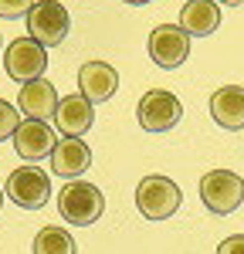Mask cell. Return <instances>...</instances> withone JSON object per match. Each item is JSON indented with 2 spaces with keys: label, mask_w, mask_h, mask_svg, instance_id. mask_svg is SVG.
Masks as SVG:
<instances>
[{
  "label": "cell",
  "mask_w": 244,
  "mask_h": 254,
  "mask_svg": "<svg viewBox=\"0 0 244 254\" xmlns=\"http://www.w3.org/2000/svg\"><path fill=\"white\" fill-rule=\"evenodd\" d=\"M217 3H227V7H241L244 0H217Z\"/></svg>",
  "instance_id": "cell-20"
},
{
  "label": "cell",
  "mask_w": 244,
  "mask_h": 254,
  "mask_svg": "<svg viewBox=\"0 0 244 254\" xmlns=\"http://www.w3.org/2000/svg\"><path fill=\"white\" fill-rule=\"evenodd\" d=\"M217 254H244V234H231L221 248H217Z\"/></svg>",
  "instance_id": "cell-19"
},
{
  "label": "cell",
  "mask_w": 244,
  "mask_h": 254,
  "mask_svg": "<svg viewBox=\"0 0 244 254\" xmlns=\"http://www.w3.org/2000/svg\"><path fill=\"white\" fill-rule=\"evenodd\" d=\"M55 146H58L55 129H51L48 122H41V119H24L17 126V132H14V149H17V156L31 159V163L51 156Z\"/></svg>",
  "instance_id": "cell-9"
},
{
  "label": "cell",
  "mask_w": 244,
  "mask_h": 254,
  "mask_svg": "<svg viewBox=\"0 0 244 254\" xmlns=\"http://www.w3.org/2000/svg\"><path fill=\"white\" fill-rule=\"evenodd\" d=\"M210 116L221 129L238 132L244 129V88L241 85H224L210 95Z\"/></svg>",
  "instance_id": "cell-13"
},
{
  "label": "cell",
  "mask_w": 244,
  "mask_h": 254,
  "mask_svg": "<svg viewBox=\"0 0 244 254\" xmlns=\"http://www.w3.org/2000/svg\"><path fill=\"white\" fill-rule=\"evenodd\" d=\"M3 68L7 75L20 85L34 78H44V68H48V48H41L34 38H14L3 51Z\"/></svg>",
  "instance_id": "cell-5"
},
{
  "label": "cell",
  "mask_w": 244,
  "mask_h": 254,
  "mask_svg": "<svg viewBox=\"0 0 244 254\" xmlns=\"http://www.w3.org/2000/svg\"><path fill=\"white\" fill-rule=\"evenodd\" d=\"M78 88L92 105L95 102H109L116 95V88H119V71L109 61H85L78 68Z\"/></svg>",
  "instance_id": "cell-11"
},
{
  "label": "cell",
  "mask_w": 244,
  "mask_h": 254,
  "mask_svg": "<svg viewBox=\"0 0 244 254\" xmlns=\"http://www.w3.org/2000/svg\"><path fill=\"white\" fill-rule=\"evenodd\" d=\"M58 92H55V85L48 78H34V81H27L24 88H20V98H17V109H20V116H27V119H44L48 116H55V109H58Z\"/></svg>",
  "instance_id": "cell-14"
},
{
  "label": "cell",
  "mask_w": 244,
  "mask_h": 254,
  "mask_svg": "<svg viewBox=\"0 0 244 254\" xmlns=\"http://www.w3.org/2000/svg\"><path fill=\"white\" fill-rule=\"evenodd\" d=\"M125 3H132V7H142V3H153V0H125Z\"/></svg>",
  "instance_id": "cell-21"
},
{
  "label": "cell",
  "mask_w": 244,
  "mask_h": 254,
  "mask_svg": "<svg viewBox=\"0 0 244 254\" xmlns=\"http://www.w3.org/2000/svg\"><path fill=\"white\" fill-rule=\"evenodd\" d=\"M58 210L68 224L75 227H88L95 224L105 210V196L95 183H85V180H68L64 190L58 193Z\"/></svg>",
  "instance_id": "cell-1"
},
{
  "label": "cell",
  "mask_w": 244,
  "mask_h": 254,
  "mask_svg": "<svg viewBox=\"0 0 244 254\" xmlns=\"http://www.w3.org/2000/svg\"><path fill=\"white\" fill-rule=\"evenodd\" d=\"M0 203H3V193H0Z\"/></svg>",
  "instance_id": "cell-22"
},
{
  "label": "cell",
  "mask_w": 244,
  "mask_h": 254,
  "mask_svg": "<svg viewBox=\"0 0 244 254\" xmlns=\"http://www.w3.org/2000/svg\"><path fill=\"white\" fill-rule=\"evenodd\" d=\"M34 7V0H0V17L14 20V17H27Z\"/></svg>",
  "instance_id": "cell-18"
},
{
  "label": "cell",
  "mask_w": 244,
  "mask_h": 254,
  "mask_svg": "<svg viewBox=\"0 0 244 254\" xmlns=\"http://www.w3.org/2000/svg\"><path fill=\"white\" fill-rule=\"evenodd\" d=\"M55 126H58L61 136L68 139H81L88 129H92V122H95V105L88 102L85 95H68L58 102V109H55Z\"/></svg>",
  "instance_id": "cell-10"
},
{
  "label": "cell",
  "mask_w": 244,
  "mask_h": 254,
  "mask_svg": "<svg viewBox=\"0 0 244 254\" xmlns=\"http://www.w3.org/2000/svg\"><path fill=\"white\" fill-rule=\"evenodd\" d=\"M180 27L186 34H197V38H207L221 27V7L214 0H186L180 10Z\"/></svg>",
  "instance_id": "cell-15"
},
{
  "label": "cell",
  "mask_w": 244,
  "mask_h": 254,
  "mask_svg": "<svg viewBox=\"0 0 244 254\" xmlns=\"http://www.w3.org/2000/svg\"><path fill=\"white\" fill-rule=\"evenodd\" d=\"M180 200H183L180 187L170 176H146L136 187V207H139V214L146 220H166V217H173L177 207H180Z\"/></svg>",
  "instance_id": "cell-3"
},
{
  "label": "cell",
  "mask_w": 244,
  "mask_h": 254,
  "mask_svg": "<svg viewBox=\"0 0 244 254\" xmlns=\"http://www.w3.org/2000/svg\"><path fill=\"white\" fill-rule=\"evenodd\" d=\"M27 31H31V38L38 41L41 48H55V44H61V41L68 38L71 17L64 10V3H58V0H41V3L31 7V14H27Z\"/></svg>",
  "instance_id": "cell-4"
},
{
  "label": "cell",
  "mask_w": 244,
  "mask_h": 254,
  "mask_svg": "<svg viewBox=\"0 0 244 254\" xmlns=\"http://www.w3.org/2000/svg\"><path fill=\"white\" fill-rule=\"evenodd\" d=\"M200 200L210 214H234L244 203V180L231 170H210L200 180Z\"/></svg>",
  "instance_id": "cell-2"
},
{
  "label": "cell",
  "mask_w": 244,
  "mask_h": 254,
  "mask_svg": "<svg viewBox=\"0 0 244 254\" xmlns=\"http://www.w3.org/2000/svg\"><path fill=\"white\" fill-rule=\"evenodd\" d=\"M34 254H75V237L58 224L41 227L34 237Z\"/></svg>",
  "instance_id": "cell-16"
},
{
  "label": "cell",
  "mask_w": 244,
  "mask_h": 254,
  "mask_svg": "<svg viewBox=\"0 0 244 254\" xmlns=\"http://www.w3.org/2000/svg\"><path fill=\"white\" fill-rule=\"evenodd\" d=\"M92 166V149H88V142H81V139H58V146H55V153H51V170L64 180H78L85 170Z\"/></svg>",
  "instance_id": "cell-12"
},
{
  "label": "cell",
  "mask_w": 244,
  "mask_h": 254,
  "mask_svg": "<svg viewBox=\"0 0 244 254\" xmlns=\"http://www.w3.org/2000/svg\"><path fill=\"white\" fill-rule=\"evenodd\" d=\"M7 196L24 210H38L51 196V176L38 166H17L7 176Z\"/></svg>",
  "instance_id": "cell-7"
},
{
  "label": "cell",
  "mask_w": 244,
  "mask_h": 254,
  "mask_svg": "<svg viewBox=\"0 0 244 254\" xmlns=\"http://www.w3.org/2000/svg\"><path fill=\"white\" fill-rule=\"evenodd\" d=\"M149 58L160 68H180L186 55H190V34L180 24H160L149 31Z\"/></svg>",
  "instance_id": "cell-8"
},
{
  "label": "cell",
  "mask_w": 244,
  "mask_h": 254,
  "mask_svg": "<svg viewBox=\"0 0 244 254\" xmlns=\"http://www.w3.org/2000/svg\"><path fill=\"white\" fill-rule=\"evenodd\" d=\"M180 116H183L180 98L173 92H166V88H149L136 105V119H139V126L146 132H166L180 122Z\"/></svg>",
  "instance_id": "cell-6"
},
{
  "label": "cell",
  "mask_w": 244,
  "mask_h": 254,
  "mask_svg": "<svg viewBox=\"0 0 244 254\" xmlns=\"http://www.w3.org/2000/svg\"><path fill=\"white\" fill-rule=\"evenodd\" d=\"M20 126V109H14L7 98H0V142L10 139Z\"/></svg>",
  "instance_id": "cell-17"
}]
</instances>
